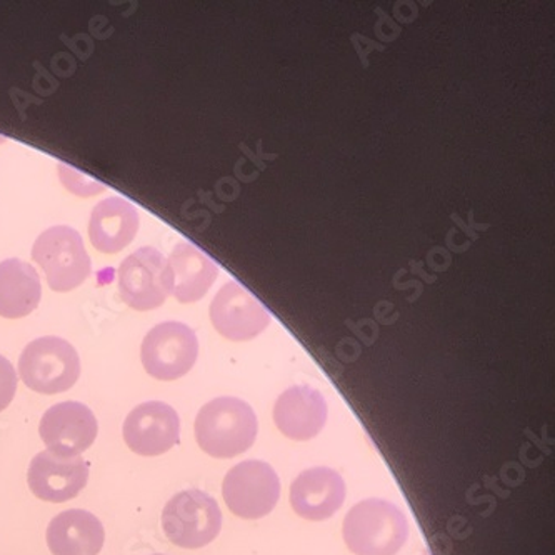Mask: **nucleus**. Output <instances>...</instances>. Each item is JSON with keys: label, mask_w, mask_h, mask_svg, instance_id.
<instances>
[{"label": "nucleus", "mask_w": 555, "mask_h": 555, "mask_svg": "<svg viewBox=\"0 0 555 555\" xmlns=\"http://www.w3.org/2000/svg\"><path fill=\"white\" fill-rule=\"evenodd\" d=\"M33 259L54 293H70L91 275V257L79 232L69 225L43 231L34 244Z\"/></svg>", "instance_id": "nucleus-4"}, {"label": "nucleus", "mask_w": 555, "mask_h": 555, "mask_svg": "<svg viewBox=\"0 0 555 555\" xmlns=\"http://www.w3.org/2000/svg\"><path fill=\"white\" fill-rule=\"evenodd\" d=\"M89 480V464L80 457H59L52 452H39L33 459L27 482L36 498L52 504L73 501Z\"/></svg>", "instance_id": "nucleus-12"}, {"label": "nucleus", "mask_w": 555, "mask_h": 555, "mask_svg": "<svg viewBox=\"0 0 555 555\" xmlns=\"http://www.w3.org/2000/svg\"><path fill=\"white\" fill-rule=\"evenodd\" d=\"M42 297L39 274L18 259L0 262V318L22 319L33 314Z\"/></svg>", "instance_id": "nucleus-18"}, {"label": "nucleus", "mask_w": 555, "mask_h": 555, "mask_svg": "<svg viewBox=\"0 0 555 555\" xmlns=\"http://www.w3.org/2000/svg\"><path fill=\"white\" fill-rule=\"evenodd\" d=\"M98 433L94 412L76 401L52 405L39 424L40 439L59 457H79L95 442Z\"/></svg>", "instance_id": "nucleus-9"}, {"label": "nucleus", "mask_w": 555, "mask_h": 555, "mask_svg": "<svg viewBox=\"0 0 555 555\" xmlns=\"http://www.w3.org/2000/svg\"><path fill=\"white\" fill-rule=\"evenodd\" d=\"M154 555H163V554H154Z\"/></svg>", "instance_id": "nucleus-21"}, {"label": "nucleus", "mask_w": 555, "mask_h": 555, "mask_svg": "<svg viewBox=\"0 0 555 555\" xmlns=\"http://www.w3.org/2000/svg\"><path fill=\"white\" fill-rule=\"evenodd\" d=\"M119 293L132 309H157L170 296V272L166 257L154 247H142L122 260L117 271Z\"/></svg>", "instance_id": "nucleus-8"}, {"label": "nucleus", "mask_w": 555, "mask_h": 555, "mask_svg": "<svg viewBox=\"0 0 555 555\" xmlns=\"http://www.w3.org/2000/svg\"><path fill=\"white\" fill-rule=\"evenodd\" d=\"M46 539L52 555H99L105 530L94 514L69 508L51 520Z\"/></svg>", "instance_id": "nucleus-15"}, {"label": "nucleus", "mask_w": 555, "mask_h": 555, "mask_svg": "<svg viewBox=\"0 0 555 555\" xmlns=\"http://www.w3.org/2000/svg\"><path fill=\"white\" fill-rule=\"evenodd\" d=\"M59 173H61L62 184L79 197H92V195L99 194L105 189V185L92 181L89 177L77 172L73 167L64 166V164L59 167Z\"/></svg>", "instance_id": "nucleus-19"}, {"label": "nucleus", "mask_w": 555, "mask_h": 555, "mask_svg": "<svg viewBox=\"0 0 555 555\" xmlns=\"http://www.w3.org/2000/svg\"><path fill=\"white\" fill-rule=\"evenodd\" d=\"M122 433L130 451L142 457H157L181 442V421L166 402L149 401L130 411Z\"/></svg>", "instance_id": "nucleus-10"}, {"label": "nucleus", "mask_w": 555, "mask_h": 555, "mask_svg": "<svg viewBox=\"0 0 555 555\" xmlns=\"http://www.w3.org/2000/svg\"><path fill=\"white\" fill-rule=\"evenodd\" d=\"M408 538V517L389 501L359 502L344 519V541L356 555H396Z\"/></svg>", "instance_id": "nucleus-2"}, {"label": "nucleus", "mask_w": 555, "mask_h": 555, "mask_svg": "<svg viewBox=\"0 0 555 555\" xmlns=\"http://www.w3.org/2000/svg\"><path fill=\"white\" fill-rule=\"evenodd\" d=\"M210 321L220 336L235 343L250 340L266 331L268 309L237 281L228 282L210 304Z\"/></svg>", "instance_id": "nucleus-11"}, {"label": "nucleus", "mask_w": 555, "mask_h": 555, "mask_svg": "<svg viewBox=\"0 0 555 555\" xmlns=\"http://www.w3.org/2000/svg\"><path fill=\"white\" fill-rule=\"evenodd\" d=\"M220 527L222 513L219 504L198 489L173 495L163 511L164 534L177 547H206L216 541Z\"/></svg>", "instance_id": "nucleus-5"}, {"label": "nucleus", "mask_w": 555, "mask_h": 555, "mask_svg": "<svg viewBox=\"0 0 555 555\" xmlns=\"http://www.w3.org/2000/svg\"><path fill=\"white\" fill-rule=\"evenodd\" d=\"M15 392H17V374L14 365L4 356H0V412L11 405Z\"/></svg>", "instance_id": "nucleus-20"}, {"label": "nucleus", "mask_w": 555, "mask_h": 555, "mask_svg": "<svg viewBox=\"0 0 555 555\" xmlns=\"http://www.w3.org/2000/svg\"><path fill=\"white\" fill-rule=\"evenodd\" d=\"M167 263L172 284L170 294L182 304L203 299L219 274V268L214 260L191 242L177 244Z\"/></svg>", "instance_id": "nucleus-17"}, {"label": "nucleus", "mask_w": 555, "mask_h": 555, "mask_svg": "<svg viewBox=\"0 0 555 555\" xmlns=\"http://www.w3.org/2000/svg\"><path fill=\"white\" fill-rule=\"evenodd\" d=\"M346 501V482L336 470L312 467L304 470L291 486V505L307 520L331 519Z\"/></svg>", "instance_id": "nucleus-13"}, {"label": "nucleus", "mask_w": 555, "mask_h": 555, "mask_svg": "<svg viewBox=\"0 0 555 555\" xmlns=\"http://www.w3.org/2000/svg\"><path fill=\"white\" fill-rule=\"evenodd\" d=\"M198 356L195 332L182 322L155 325L141 347L142 365L157 380H176L189 374Z\"/></svg>", "instance_id": "nucleus-7"}, {"label": "nucleus", "mask_w": 555, "mask_h": 555, "mask_svg": "<svg viewBox=\"0 0 555 555\" xmlns=\"http://www.w3.org/2000/svg\"><path fill=\"white\" fill-rule=\"evenodd\" d=\"M325 421L327 402L314 387H291L282 392L275 402V426L288 439H314L324 429Z\"/></svg>", "instance_id": "nucleus-14"}, {"label": "nucleus", "mask_w": 555, "mask_h": 555, "mask_svg": "<svg viewBox=\"0 0 555 555\" xmlns=\"http://www.w3.org/2000/svg\"><path fill=\"white\" fill-rule=\"evenodd\" d=\"M139 225L138 209L129 201L108 197L92 210L89 237L99 253L117 254L134 241Z\"/></svg>", "instance_id": "nucleus-16"}, {"label": "nucleus", "mask_w": 555, "mask_h": 555, "mask_svg": "<svg viewBox=\"0 0 555 555\" xmlns=\"http://www.w3.org/2000/svg\"><path fill=\"white\" fill-rule=\"evenodd\" d=\"M222 495L231 513L242 519H262L281 498V480L268 462L246 461L229 470Z\"/></svg>", "instance_id": "nucleus-6"}, {"label": "nucleus", "mask_w": 555, "mask_h": 555, "mask_svg": "<svg viewBox=\"0 0 555 555\" xmlns=\"http://www.w3.org/2000/svg\"><path fill=\"white\" fill-rule=\"evenodd\" d=\"M22 383L43 396L67 392L80 377V359L73 344L61 337H40L18 359Z\"/></svg>", "instance_id": "nucleus-3"}, {"label": "nucleus", "mask_w": 555, "mask_h": 555, "mask_svg": "<svg viewBox=\"0 0 555 555\" xmlns=\"http://www.w3.org/2000/svg\"><path fill=\"white\" fill-rule=\"evenodd\" d=\"M256 412L237 397H219L207 402L195 418V440L210 457L232 459L249 451L256 442Z\"/></svg>", "instance_id": "nucleus-1"}]
</instances>
